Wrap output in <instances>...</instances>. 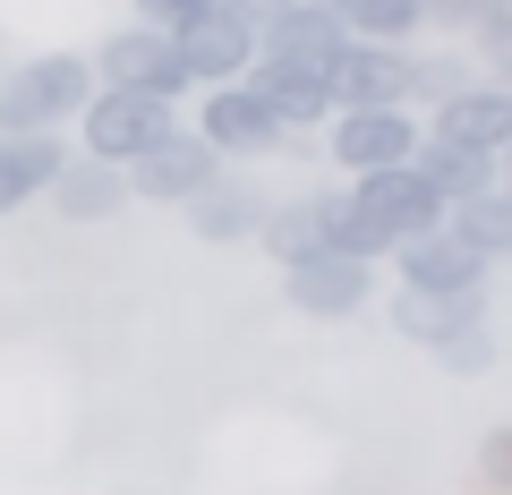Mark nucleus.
Here are the masks:
<instances>
[{"label": "nucleus", "mask_w": 512, "mask_h": 495, "mask_svg": "<svg viewBox=\"0 0 512 495\" xmlns=\"http://www.w3.org/2000/svg\"><path fill=\"white\" fill-rule=\"evenodd\" d=\"M94 94V60L86 52H35L18 69H0V137H35V129H69Z\"/></svg>", "instance_id": "f257e3e1"}, {"label": "nucleus", "mask_w": 512, "mask_h": 495, "mask_svg": "<svg viewBox=\"0 0 512 495\" xmlns=\"http://www.w3.org/2000/svg\"><path fill=\"white\" fill-rule=\"evenodd\" d=\"M163 129H180V111H171L163 94H137V86H94V94H86V111H77V137H86L77 154H94V163L128 171V163H137V154H146Z\"/></svg>", "instance_id": "f03ea898"}, {"label": "nucleus", "mask_w": 512, "mask_h": 495, "mask_svg": "<svg viewBox=\"0 0 512 495\" xmlns=\"http://www.w3.org/2000/svg\"><path fill=\"white\" fill-rule=\"evenodd\" d=\"M197 137L214 146V163H265V154L291 146V129H282L274 111H265V94H256L248 77H231V86H205Z\"/></svg>", "instance_id": "7ed1b4c3"}, {"label": "nucleus", "mask_w": 512, "mask_h": 495, "mask_svg": "<svg viewBox=\"0 0 512 495\" xmlns=\"http://www.w3.org/2000/svg\"><path fill=\"white\" fill-rule=\"evenodd\" d=\"M282 299L316 325H342V316L376 308V265L367 257H342V248H316V257L282 265Z\"/></svg>", "instance_id": "20e7f679"}, {"label": "nucleus", "mask_w": 512, "mask_h": 495, "mask_svg": "<svg viewBox=\"0 0 512 495\" xmlns=\"http://www.w3.org/2000/svg\"><path fill=\"white\" fill-rule=\"evenodd\" d=\"M325 154L333 171H350V180H367V171H393L419 154V120H410V103H384V111H333L325 120Z\"/></svg>", "instance_id": "39448f33"}, {"label": "nucleus", "mask_w": 512, "mask_h": 495, "mask_svg": "<svg viewBox=\"0 0 512 495\" xmlns=\"http://www.w3.org/2000/svg\"><path fill=\"white\" fill-rule=\"evenodd\" d=\"M86 60H94V86H137V94H163V103L188 94V69H180V52H171L163 26H120V35H103Z\"/></svg>", "instance_id": "423d86ee"}, {"label": "nucleus", "mask_w": 512, "mask_h": 495, "mask_svg": "<svg viewBox=\"0 0 512 495\" xmlns=\"http://www.w3.org/2000/svg\"><path fill=\"white\" fill-rule=\"evenodd\" d=\"M410 69H419V52L410 43H342V60L325 69L333 86V111H384V103H410Z\"/></svg>", "instance_id": "0eeeda50"}, {"label": "nucleus", "mask_w": 512, "mask_h": 495, "mask_svg": "<svg viewBox=\"0 0 512 495\" xmlns=\"http://www.w3.org/2000/svg\"><path fill=\"white\" fill-rule=\"evenodd\" d=\"M171 52H180L188 86H231V77H248V60H256V26L214 0V9H197L188 26H171Z\"/></svg>", "instance_id": "6e6552de"}, {"label": "nucleus", "mask_w": 512, "mask_h": 495, "mask_svg": "<svg viewBox=\"0 0 512 495\" xmlns=\"http://www.w3.org/2000/svg\"><path fill=\"white\" fill-rule=\"evenodd\" d=\"M384 265H393V282H410V291H444V299H478L487 291V257H478L470 239H453L444 222L436 231H410Z\"/></svg>", "instance_id": "1a4fd4ad"}, {"label": "nucleus", "mask_w": 512, "mask_h": 495, "mask_svg": "<svg viewBox=\"0 0 512 495\" xmlns=\"http://www.w3.org/2000/svg\"><path fill=\"white\" fill-rule=\"evenodd\" d=\"M342 43H350V26L333 9H316V0H291V9H274V18L256 26V60L265 69H316L325 77L342 60Z\"/></svg>", "instance_id": "9d476101"}, {"label": "nucleus", "mask_w": 512, "mask_h": 495, "mask_svg": "<svg viewBox=\"0 0 512 495\" xmlns=\"http://www.w3.org/2000/svg\"><path fill=\"white\" fill-rule=\"evenodd\" d=\"M214 171H222V163H214V146H205L197 129H163L137 163H128V197H146V205H188Z\"/></svg>", "instance_id": "9b49d317"}, {"label": "nucleus", "mask_w": 512, "mask_h": 495, "mask_svg": "<svg viewBox=\"0 0 512 495\" xmlns=\"http://www.w3.org/2000/svg\"><path fill=\"white\" fill-rule=\"evenodd\" d=\"M265 205H274L265 188H256V180H239V171L222 163L214 180H205L197 197L180 205V214H188V231H197L205 248H239V239H256V222H265Z\"/></svg>", "instance_id": "f8f14e48"}, {"label": "nucleus", "mask_w": 512, "mask_h": 495, "mask_svg": "<svg viewBox=\"0 0 512 495\" xmlns=\"http://www.w3.org/2000/svg\"><path fill=\"white\" fill-rule=\"evenodd\" d=\"M427 137H444V146H470V154H504V137H512V86H461V94H444L436 111H427Z\"/></svg>", "instance_id": "ddd939ff"}, {"label": "nucleus", "mask_w": 512, "mask_h": 495, "mask_svg": "<svg viewBox=\"0 0 512 495\" xmlns=\"http://www.w3.org/2000/svg\"><path fill=\"white\" fill-rule=\"evenodd\" d=\"M43 197H52V214L60 222H77V231H94V222H120L128 205V171H111V163H94V154H69V163L52 171V188H43Z\"/></svg>", "instance_id": "4468645a"}, {"label": "nucleus", "mask_w": 512, "mask_h": 495, "mask_svg": "<svg viewBox=\"0 0 512 495\" xmlns=\"http://www.w3.org/2000/svg\"><path fill=\"white\" fill-rule=\"evenodd\" d=\"M256 239H265V257H274V265H299V257H316V248H333V188L291 197V205H265Z\"/></svg>", "instance_id": "2eb2a0df"}, {"label": "nucleus", "mask_w": 512, "mask_h": 495, "mask_svg": "<svg viewBox=\"0 0 512 495\" xmlns=\"http://www.w3.org/2000/svg\"><path fill=\"white\" fill-rule=\"evenodd\" d=\"M69 163V137L35 129V137H0V214H18L52 188V171Z\"/></svg>", "instance_id": "dca6fc26"}, {"label": "nucleus", "mask_w": 512, "mask_h": 495, "mask_svg": "<svg viewBox=\"0 0 512 495\" xmlns=\"http://www.w3.org/2000/svg\"><path fill=\"white\" fill-rule=\"evenodd\" d=\"M248 86L265 94V111L282 129H325L333 120V86L316 69H265V60H248Z\"/></svg>", "instance_id": "f3484780"}, {"label": "nucleus", "mask_w": 512, "mask_h": 495, "mask_svg": "<svg viewBox=\"0 0 512 495\" xmlns=\"http://www.w3.org/2000/svg\"><path fill=\"white\" fill-rule=\"evenodd\" d=\"M410 171H419L427 188H436L444 205L478 197V188H495V154H470V146H444V137L419 129V154H410Z\"/></svg>", "instance_id": "a211bd4d"}, {"label": "nucleus", "mask_w": 512, "mask_h": 495, "mask_svg": "<svg viewBox=\"0 0 512 495\" xmlns=\"http://www.w3.org/2000/svg\"><path fill=\"white\" fill-rule=\"evenodd\" d=\"M444 231L470 239L487 265H495V257H512V197H504V188H478V197L444 205Z\"/></svg>", "instance_id": "6ab92c4d"}, {"label": "nucleus", "mask_w": 512, "mask_h": 495, "mask_svg": "<svg viewBox=\"0 0 512 495\" xmlns=\"http://www.w3.org/2000/svg\"><path fill=\"white\" fill-rule=\"evenodd\" d=\"M427 359H436L444 376H487V367H495V325H487V299H478V308H461L453 325H444V342H427Z\"/></svg>", "instance_id": "aec40b11"}, {"label": "nucleus", "mask_w": 512, "mask_h": 495, "mask_svg": "<svg viewBox=\"0 0 512 495\" xmlns=\"http://www.w3.org/2000/svg\"><path fill=\"white\" fill-rule=\"evenodd\" d=\"M487 299V291H478ZM478 299H444V291H410V282H393V333H402V342H444V325H453L461 308H478Z\"/></svg>", "instance_id": "412c9836"}, {"label": "nucleus", "mask_w": 512, "mask_h": 495, "mask_svg": "<svg viewBox=\"0 0 512 495\" xmlns=\"http://www.w3.org/2000/svg\"><path fill=\"white\" fill-rule=\"evenodd\" d=\"M350 35H359V43H410V35H419V0H359V9H350Z\"/></svg>", "instance_id": "4be33fe9"}, {"label": "nucleus", "mask_w": 512, "mask_h": 495, "mask_svg": "<svg viewBox=\"0 0 512 495\" xmlns=\"http://www.w3.org/2000/svg\"><path fill=\"white\" fill-rule=\"evenodd\" d=\"M461 86H478V69L461 52H419V69H410V103H444V94H461Z\"/></svg>", "instance_id": "5701e85b"}, {"label": "nucleus", "mask_w": 512, "mask_h": 495, "mask_svg": "<svg viewBox=\"0 0 512 495\" xmlns=\"http://www.w3.org/2000/svg\"><path fill=\"white\" fill-rule=\"evenodd\" d=\"M470 69L487 77V86H512V0L478 26V60H470Z\"/></svg>", "instance_id": "b1692460"}, {"label": "nucleus", "mask_w": 512, "mask_h": 495, "mask_svg": "<svg viewBox=\"0 0 512 495\" xmlns=\"http://www.w3.org/2000/svg\"><path fill=\"white\" fill-rule=\"evenodd\" d=\"M495 9H504V0H419V18H427V26H444V35H478Z\"/></svg>", "instance_id": "393cba45"}, {"label": "nucleus", "mask_w": 512, "mask_h": 495, "mask_svg": "<svg viewBox=\"0 0 512 495\" xmlns=\"http://www.w3.org/2000/svg\"><path fill=\"white\" fill-rule=\"evenodd\" d=\"M478 478L512 495V419H504V427H487V444H478Z\"/></svg>", "instance_id": "a878e982"}, {"label": "nucleus", "mask_w": 512, "mask_h": 495, "mask_svg": "<svg viewBox=\"0 0 512 495\" xmlns=\"http://www.w3.org/2000/svg\"><path fill=\"white\" fill-rule=\"evenodd\" d=\"M197 9H214V0H137V26H163L171 35V26H188Z\"/></svg>", "instance_id": "bb28decb"}, {"label": "nucleus", "mask_w": 512, "mask_h": 495, "mask_svg": "<svg viewBox=\"0 0 512 495\" xmlns=\"http://www.w3.org/2000/svg\"><path fill=\"white\" fill-rule=\"evenodd\" d=\"M222 9H239V18H248V26H265V18H274V9H291V0H222Z\"/></svg>", "instance_id": "cd10ccee"}, {"label": "nucleus", "mask_w": 512, "mask_h": 495, "mask_svg": "<svg viewBox=\"0 0 512 495\" xmlns=\"http://www.w3.org/2000/svg\"><path fill=\"white\" fill-rule=\"evenodd\" d=\"M316 9H333V18H350V9H359V0H316Z\"/></svg>", "instance_id": "c85d7f7f"}, {"label": "nucleus", "mask_w": 512, "mask_h": 495, "mask_svg": "<svg viewBox=\"0 0 512 495\" xmlns=\"http://www.w3.org/2000/svg\"><path fill=\"white\" fill-rule=\"evenodd\" d=\"M495 188H504V197H512V180H495Z\"/></svg>", "instance_id": "c756f323"}]
</instances>
